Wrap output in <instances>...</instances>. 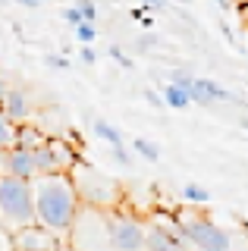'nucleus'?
<instances>
[{
	"label": "nucleus",
	"instance_id": "1a4fd4ad",
	"mask_svg": "<svg viewBox=\"0 0 248 251\" xmlns=\"http://www.w3.org/2000/svg\"><path fill=\"white\" fill-rule=\"evenodd\" d=\"M145 251H189V245L182 242L176 220H157L145 229Z\"/></svg>",
	"mask_w": 248,
	"mask_h": 251
},
{
	"label": "nucleus",
	"instance_id": "393cba45",
	"mask_svg": "<svg viewBox=\"0 0 248 251\" xmlns=\"http://www.w3.org/2000/svg\"><path fill=\"white\" fill-rule=\"evenodd\" d=\"M154 44H157L154 35H138V41H135V47H142V50H148V47H154Z\"/></svg>",
	"mask_w": 248,
	"mask_h": 251
},
{
	"label": "nucleus",
	"instance_id": "0eeeda50",
	"mask_svg": "<svg viewBox=\"0 0 248 251\" xmlns=\"http://www.w3.org/2000/svg\"><path fill=\"white\" fill-rule=\"evenodd\" d=\"M10 245H13V251H60L63 239L41 223H28V226H19V229L10 232Z\"/></svg>",
	"mask_w": 248,
	"mask_h": 251
},
{
	"label": "nucleus",
	"instance_id": "cd10ccee",
	"mask_svg": "<svg viewBox=\"0 0 248 251\" xmlns=\"http://www.w3.org/2000/svg\"><path fill=\"white\" fill-rule=\"evenodd\" d=\"M6 88H10V85H6V78L0 75V98H3V94H6Z\"/></svg>",
	"mask_w": 248,
	"mask_h": 251
},
{
	"label": "nucleus",
	"instance_id": "f8f14e48",
	"mask_svg": "<svg viewBox=\"0 0 248 251\" xmlns=\"http://www.w3.org/2000/svg\"><path fill=\"white\" fill-rule=\"evenodd\" d=\"M160 100H164V107H170V110H185V107H192L189 91L179 88V85H173V82H167L164 88H160Z\"/></svg>",
	"mask_w": 248,
	"mask_h": 251
},
{
	"label": "nucleus",
	"instance_id": "2eb2a0df",
	"mask_svg": "<svg viewBox=\"0 0 248 251\" xmlns=\"http://www.w3.org/2000/svg\"><path fill=\"white\" fill-rule=\"evenodd\" d=\"M132 151L142 157V160H148V163L160 160V148L154 145V141H148V138H132Z\"/></svg>",
	"mask_w": 248,
	"mask_h": 251
},
{
	"label": "nucleus",
	"instance_id": "6ab92c4d",
	"mask_svg": "<svg viewBox=\"0 0 248 251\" xmlns=\"http://www.w3.org/2000/svg\"><path fill=\"white\" fill-rule=\"evenodd\" d=\"M107 53H110V60H113V63H120V66H123V69H132V66H135V60H132V57H129V53H126V50H123V47H120V44H113V47H110V50H107Z\"/></svg>",
	"mask_w": 248,
	"mask_h": 251
},
{
	"label": "nucleus",
	"instance_id": "39448f33",
	"mask_svg": "<svg viewBox=\"0 0 248 251\" xmlns=\"http://www.w3.org/2000/svg\"><path fill=\"white\" fill-rule=\"evenodd\" d=\"M176 226H179V235L189 245V251H232V235L204 214L179 217Z\"/></svg>",
	"mask_w": 248,
	"mask_h": 251
},
{
	"label": "nucleus",
	"instance_id": "f03ea898",
	"mask_svg": "<svg viewBox=\"0 0 248 251\" xmlns=\"http://www.w3.org/2000/svg\"><path fill=\"white\" fill-rule=\"evenodd\" d=\"M69 179L75 185V195H79V204L85 207H95V210H113L116 204L123 201V192L120 185L113 182L110 176L98 173L91 163L79 160L73 170H69Z\"/></svg>",
	"mask_w": 248,
	"mask_h": 251
},
{
	"label": "nucleus",
	"instance_id": "f3484780",
	"mask_svg": "<svg viewBox=\"0 0 248 251\" xmlns=\"http://www.w3.org/2000/svg\"><path fill=\"white\" fill-rule=\"evenodd\" d=\"M13 135H16V123L6 120V113L0 110V148H10L13 145Z\"/></svg>",
	"mask_w": 248,
	"mask_h": 251
},
{
	"label": "nucleus",
	"instance_id": "c756f323",
	"mask_svg": "<svg viewBox=\"0 0 248 251\" xmlns=\"http://www.w3.org/2000/svg\"><path fill=\"white\" fill-rule=\"evenodd\" d=\"M176 3H192V0H176Z\"/></svg>",
	"mask_w": 248,
	"mask_h": 251
},
{
	"label": "nucleus",
	"instance_id": "aec40b11",
	"mask_svg": "<svg viewBox=\"0 0 248 251\" xmlns=\"http://www.w3.org/2000/svg\"><path fill=\"white\" fill-rule=\"evenodd\" d=\"M44 66H48V69H60V73H66V69H69V60L63 57V53H48V57H44Z\"/></svg>",
	"mask_w": 248,
	"mask_h": 251
},
{
	"label": "nucleus",
	"instance_id": "b1692460",
	"mask_svg": "<svg viewBox=\"0 0 248 251\" xmlns=\"http://www.w3.org/2000/svg\"><path fill=\"white\" fill-rule=\"evenodd\" d=\"M145 100L154 107V110H167L164 107V100H160V91H151V88H145Z\"/></svg>",
	"mask_w": 248,
	"mask_h": 251
},
{
	"label": "nucleus",
	"instance_id": "a211bd4d",
	"mask_svg": "<svg viewBox=\"0 0 248 251\" xmlns=\"http://www.w3.org/2000/svg\"><path fill=\"white\" fill-rule=\"evenodd\" d=\"M75 10L82 13L85 22H98V16H100V10H98L95 0H75Z\"/></svg>",
	"mask_w": 248,
	"mask_h": 251
},
{
	"label": "nucleus",
	"instance_id": "423d86ee",
	"mask_svg": "<svg viewBox=\"0 0 248 251\" xmlns=\"http://www.w3.org/2000/svg\"><path fill=\"white\" fill-rule=\"evenodd\" d=\"M107 217V242L113 251H145V226L123 210H104Z\"/></svg>",
	"mask_w": 248,
	"mask_h": 251
},
{
	"label": "nucleus",
	"instance_id": "4468645a",
	"mask_svg": "<svg viewBox=\"0 0 248 251\" xmlns=\"http://www.w3.org/2000/svg\"><path fill=\"white\" fill-rule=\"evenodd\" d=\"M91 129H95V135H98L100 141H107V145H110V148L123 145V132L116 129L113 123H107V120H100V116H98V120H95V126H91Z\"/></svg>",
	"mask_w": 248,
	"mask_h": 251
},
{
	"label": "nucleus",
	"instance_id": "4be33fe9",
	"mask_svg": "<svg viewBox=\"0 0 248 251\" xmlns=\"http://www.w3.org/2000/svg\"><path fill=\"white\" fill-rule=\"evenodd\" d=\"M113 160H120L123 167H129V163H132V151H129L126 145H116L113 148Z\"/></svg>",
	"mask_w": 248,
	"mask_h": 251
},
{
	"label": "nucleus",
	"instance_id": "20e7f679",
	"mask_svg": "<svg viewBox=\"0 0 248 251\" xmlns=\"http://www.w3.org/2000/svg\"><path fill=\"white\" fill-rule=\"evenodd\" d=\"M63 242H69V251H113L107 242V217L104 210L95 207H79L69 232L63 235Z\"/></svg>",
	"mask_w": 248,
	"mask_h": 251
},
{
	"label": "nucleus",
	"instance_id": "a878e982",
	"mask_svg": "<svg viewBox=\"0 0 248 251\" xmlns=\"http://www.w3.org/2000/svg\"><path fill=\"white\" fill-rule=\"evenodd\" d=\"M167 6V0H142V10L148 13V10H164Z\"/></svg>",
	"mask_w": 248,
	"mask_h": 251
},
{
	"label": "nucleus",
	"instance_id": "f257e3e1",
	"mask_svg": "<svg viewBox=\"0 0 248 251\" xmlns=\"http://www.w3.org/2000/svg\"><path fill=\"white\" fill-rule=\"evenodd\" d=\"M32 204H35V223L48 226L60 239L69 232L75 214H79V195L69 179V173H48L32 179Z\"/></svg>",
	"mask_w": 248,
	"mask_h": 251
},
{
	"label": "nucleus",
	"instance_id": "bb28decb",
	"mask_svg": "<svg viewBox=\"0 0 248 251\" xmlns=\"http://www.w3.org/2000/svg\"><path fill=\"white\" fill-rule=\"evenodd\" d=\"M13 3L25 6V10H38V6H44V0H13Z\"/></svg>",
	"mask_w": 248,
	"mask_h": 251
},
{
	"label": "nucleus",
	"instance_id": "9d476101",
	"mask_svg": "<svg viewBox=\"0 0 248 251\" xmlns=\"http://www.w3.org/2000/svg\"><path fill=\"white\" fill-rule=\"evenodd\" d=\"M0 110L6 113L10 123H28L35 113V104H32V94L22 91V88H6V94L0 98Z\"/></svg>",
	"mask_w": 248,
	"mask_h": 251
},
{
	"label": "nucleus",
	"instance_id": "c85d7f7f",
	"mask_svg": "<svg viewBox=\"0 0 248 251\" xmlns=\"http://www.w3.org/2000/svg\"><path fill=\"white\" fill-rule=\"evenodd\" d=\"M3 154H6V148H0V176H3Z\"/></svg>",
	"mask_w": 248,
	"mask_h": 251
},
{
	"label": "nucleus",
	"instance_id": "ddd939ff",
	"mask_svg": "<svg viewBox=\"0 0 248 251\" xmlns=\"http://www.w3.org/2000/svg\"><path fill=\"white\" fill-rule=\"evenodd\" d=\"M182 201L189 204V207H204V204H211V192L198 182H185L182 185Z\"/></svg>",
	"mask_w": 248,
	"mask_h": 251
},
{
	"label": "nucleus",
	"instance_id": "9b49d317",
	"mask_svg": "<svg viewBox=\"0 0 248 251\" xmlns=\"http://www.w3.org/2000/svg\"><path fill=\"white\" fill-rule=\"evenodd\" d=\"M3 173L6 176H19V179H35V157L32 148H22V145H10L3 154Z\"/></svg>",
	"mask_w": 248,
	"mask_h": 251
},
{
	"label": "nucleus",
	"instance_id": "dca6fc26",
	"mask_svg": "<svg viewBox=\"0 0 248 251\" xmlns=\"http://www.w3.org/2000/svg\"><path fill=\"white\" fill-rule=\"evenodd\" d=\"M73 35H75V41H79V44H95L100 31H98L95 22H79V25H73Z\"/></svg>",
	"mask_w": 248,
	"mask_h": 251
},
{
	"label": "nucleus",
	"instance_id": "6e6552de",
	"mask_svg": "<svg viewBox=\"0 0 248 251\" xmlns=\"http://www.w3.org/2000/svg\"><path fill=\"white\" fill-rule=\"evenodd\" d=\"M185 91H189V100L198 107H217V104H232L236 100V94L229 88H223L220 82H214L207 75H192Z\"/></svg>",
	"mask_w": 248,
	"mask_h": 251
},
{
	"label": "nucleus",
	"instance_id": "5701e85b",
	"mask_svg": "<svg viewBox=\"0 0 248 251\" xmlns=\"http://www.w3.org/2000/svg\"><path fill=\"white\" fill-rule=\"evenodd\" d=\"M63 19L69 22V25H79V22H85V19H82V13L75 10V3H73V6H66V10H63Z\"/></svg>",
	"mask_w": 248,
	"mask_h": 251
},
{
	"label": "nucleus",
	"instance_id": "7ed1b4c3",
	"mask_svg": "<svg viewBox=\"0 0 248 251\" xmlns=\"http://www.w3.org/2000/svg\"><path fill=\"white\" fill-rule=\"evenodd\" d=\"M0 223L6 232L19 226L35 223V204H32V179L19 176H0Z\"/></svg>",
	"mask_w": 248,
	"mask_h": 251
},
{
	"label": "nucleus",
	"instance_id": "412c9836",
	"mask_svg": "<svg viewBox=\"0 0 248 251\" xmlns=\"http://www.w3.org/2000/svg\"><path fill=\"white\" fill-rule=\"evenodd\" d=\"M79 57H82L85 66H95V63H98V50H95L91 44H82V47H79Z\"/></svg>",
	"mask_w": 248,
	"mask_h": 251
}]
</instances>
